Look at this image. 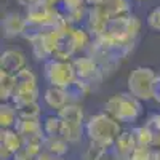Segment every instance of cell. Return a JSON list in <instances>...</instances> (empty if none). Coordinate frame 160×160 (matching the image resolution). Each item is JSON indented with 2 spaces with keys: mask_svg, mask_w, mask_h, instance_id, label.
Masks as SVG:
<instances>
[{
  "mask_svg": "<svg viewBox=\"0 0 160 160\" xmlns=\"http://www.w3.org/2000/svg\"><path fill=\"white\" fill-rule=\"evenodd\" d=\"M141 26L142 22L135 13L128 16H122V18H114L109 21L104 34L96 38L101 40L109 48H112L114 51L120 53L123 58H127L135 50L139 40Z\"/></svg>",
  "mask_w": 160,
  "mask_h": 160,
  "instance_id": "obj_1",
  "label": "cell"
},
{
  "mask_svg": "<svg viewBox=\"0 0 160 160\" xmlns=\"http://www.w3.org/2000/svg\"><path fill=\"white\" fill-rule=\"evenodd\" d=\"M123 125L118 123L114 117L106 111H99L87 117L85 122V138L88 142L98 144L101 148L111 151L114 141L122 133Z\"/></svg>",
  "mask_w": 160,
  "mask_h": 160,
  "instance_id": "obj_2",
  "label": "cell"
},
{
  "mask_svg": "<svg viewBox=\"0 0 160 160\" xmlns=\"http://www.w3.org/2000/svg\"><path fill=\"white\" fill-rule=\"evenodd\" d=\"M102 111L114 117L118 123L133 127L144 115V102L130 95L128 91H118L104 101Z\"/></svg>",
  "mask_w": 160,
  "mask_h": 160,
  "instance_id": "obj_3",
  "label": "cell"
},
{
  "mask_svg": "<svg viewBox=\"0 0 160 160\" xmlns=\"http://www.w3.org/2000/svg\"><path fill=\"white\" fill-rule=\"evenodd\" d=\"M160 88V74L149 66H138L127 77V91L142 102L155 101Z\"/></svg>",
  "mask_w": 160,
  "mask_h": 160,
  "instance_id": "obj_4",
  "label": "cell"
},
{
  "mask_svg": "<svg viewBox=\"0 0 160 160\" xmlns=\"http://www.w3.org/2000/svg\"><path fill=\"white\" fill-rule=\"evenodd\" d=\"M24 16L29 29H55L66 21L59 7L48 0H38L37 3L24 8Z\"/></svg>",
  "mask_w": 160,
  "mask_h": 160,
  "instance_id": "obj_5",
  "label": "cell"
},
{
  "mask_svg": "<svg viewBox=\"0 0 160 160\" xmlns=\"http://www.w3.org/2000/svg\"><path fill=\"white\" fill-rule=\"evenodd\" d=\"M42 75L47 85L61 88H69L77 80L74 62L56 58H51L42 64Z\"/></svg>",
  "mask_w": 160,
  "mask_h": 160,
  "instance_id": "obj_6",
  "label": "cell"
},
{
  "mask_svg": "<svg viewBox=\"0 0 160 160\" xmlns=\"http://www.w3.org/2000/svg\"><path fill=\"white\" fill-rule=\"evenodd\" d=\"M31 45V55L35 61L45 62L53 58L56 40V28L55 29H29L22 37Z\"/></svg>",
  "mask_w": 160,
  "mask_h": 160,
  "instance_id": "obj_7",
  "label": "cell"
},
{
  "mask_svg": "<svg viewBox=\"0 0 160 160\" xmlns=\"http://www.w3.org/2000/svg\"><path fill=\"white\" fill-rule=\"evenodd\" d=\"M42 101V91L38 85V77L32 71V68H26L16 75V88L15 95H13L11 102L16 106L22 104H31V102H38Z\"/></svg>",
  "mask_w": 160,
  "mask_h": 160,
  "instance_id": "obj_8",
  "label": "cell"
},
{
  "mask_svg": "<svg viewBox=\"0 0 160 160\" xmlns=\"http://www.w3.org/2000/svg\"><path fill=\"white\" fill-rule=\"evenodd\" d=\"M72 62H74V68H75L77 78L82 80V82H85V83H88L93 88V91H95L102 83V80L106 78L102 69L99 68V64L91 56H88L87 53L74 58Z\"/></svg>",
  "mask_w": 160,
  "mask_h": 160,
  "instance_id": "obj_9",
  "label": "cell"
},
{
  "mask_svg": "<svg viewBox=\"0 0 160 160\" xmlns=\"http://www.w3.org/2000/svg\"><path fill=\"white\" fill-rule=\"evenodd\" d=\"M2 35L5 38H18L24 37L26 32L29 31L28 21H26L24 13L21 11H8L2 18Z\"/></svg>",
  "mask_w": 160,
  "mask_h": 160,
  "instance_id": "obj_10",
  "label": "cell"
},
{
  "mask_svg": "<svg viewBox=\"0 0 160 160\" xmlns=\"http://www.w3.org/2000/svg\"><path fill=\"white\" fill-rule=\"evenodd\" d=\"M28 66V56L21 48H7L0 55V71L2 72L18 75Z\"/></svg>",
  "mask_w": 160,
  "mask_h": 160,
  "instance_id": "obj_11",
  "label": "cell"
},
{
  "mask_svg": "<svg viewBox=\"0 0 160 160\" xmlns=\"http://www.w3.org/2000/svg\"><path fill=\"white\" fill-rule=\"evenodd\" d=\"M64 19L72 26H83L90 7L85 0H61L58 5Z\"/></svg>",
  "mask_w": 160,
  "mask_h": 160,
  "instance_id": "obj_12",
  "label": "cell"
},
{
  "mask_svg": "<svg viewBox=\"0 0 160 160\" xmlns=\"http://www.w3.org/2000/svg\"><path fill=\"white\" fill-rule=\"evenodd\" d=\"M42 102L50 112L58 114L62 108H66L69 102H72V98H71V93L68 88L47 85V88L42 93Z\"/></svg>",
  "mask_w": 160,
  "mask_h": 160,
  "instance_id": "obj_13",
  "label": "cell"
},
{
  "mask_svg": "<svg viewBox=\"0 0 160 160\" xmlns=\"http://www.w3.org/2000/svg\"><path fill=\"white\" fill-rule=\"evenodd\" d=\"M24 148V139L15 128H2L0 131V158L11 160Z\"/></svg>",
  "mask_w": 160,
  "mask_h": 160,
  "instance_id": "obj_14",
  "label": "cell"
},
{
  "mask_svg": "<svg viewBox=\"0 0 160 160\" xmlns=\"http://www.w3.org/2000/svg\"><path fill=\"white\" fill-rule=\"evenodd\" d=\"M136 148H138V142H136L135 135H133V130L123 128L122 133L114 141L112 148L109 151V155L117 158V160H128V157L133 154V151Z\"/></svg>",
  "mask_w": 160,
  "mask_h": 160,
  "instance_id": "obj_15",
  "label": "cell"
},
{
  "mask_svg": "<svg viewBox=\"0 0 160 160\" xmlns=\"http://www.w3.org/2000/svg\"><path fill=\"white\" fill-rule=\"evenodd\" d=\"M109 21H111V16L106 13V10L102 7H91L88 10V15H87V19H85L83 26H85V29L91 34V37L96 38V37L104 34Z\"/></svg>",
  "mask_w": 160,
  "mask_h": 160,
  "instance_id": "obj_16",
  "label": "cell"
},
{
  "mask_svg": "<svg viewBox=\"0 0 160 160\" xmlns=\"http://www.w3.org/2000/svg\"><path fill=\"white\" fill-rule=\"evenodd\" d=\"M58 115L61 117L62 123L72 125V127H85L87 115L83 111V106L80 102H69L66 108H62Z\"/></svg>",
  "mask_w": 160,
  "mask_h": 160,
  "instance_id": "obj_17",
  "label": "cell"
},
{
  "mask_svg": "<svg viewBox=\"0 0 160 160\" xmlns=\"http://www.w3.org/2000/svg\"><path fill=\"white\" fill-rule=\"evenodd\" d=\"M15 130L22 136L24 142L32 141V139H43L45 138L42 122H38V120H22V118H19L16 122V125H15Z\"/></svg>",
  "mask_w": 160,
  "mask_h": 160,
  "instance_id": "obj_18",
  "label": "cell"
},
{
  "mask_svg": "<svg viewBox=\"0 0 160 160\" xmlns=\"http://www.w3.org/2000/svg\"><path fill=\"white\" fill-rule=\"evenodd\" d=\"M43 151L56 155V157H66L71 151V144L66 141L61 135L56 136H45L43 139Z\"/></svg>",
  "mask_w": 160,
  "mask_h": 160,
  "instance_id": "obj_19",
  "label": "cell"
},
{
  "mask_svg": "<svg viewBox=\"0 0 160 160\" xmlns=\"http://www.w3.org/2000/svg\"><path fill=\"white\" fill-rule=\"evenodd\" d=\"M102 8L111 16V19L128 16L133 15V0H106Z\"/></svg>",
  "mask_w": 160,
  "mask_h": 160,
  "instance_id": "obj_20",
  "label": "cell"
},
{
  "mask_svg": "<svg viewBox=\"0 0 160 160\" xmlns=\"http://www.w3.org/2000/svg\"><path fill=\"white\" fill-rule=\"evenodd\" d=\"M131 130H133V135H135V138H136L138 146H148V148H154V146H155L157 135H155V131L146 122L133 125Z\"/></svg>",
  "mask_w": 160,
  "mask_h": 160,
  "instance_id": "obj_21",
  "label": "cell"
},
{
  "mask_svg": "<svg viewBox=\"0 0 160 160\" xmlns=\"http://www.w3.org/2000/svg\"><path fill=\"white\" fill-rule=\"evenodd\" d=\"M18 120H19V114H18V108L15 102L7 101V102L0 104V127L15 128Z\"/></svg>",
  "mask_w": 160,
  "mask_h": 160,
  "instance_id": "obj_22",
  "label": "cell"
},
{
  "mask_svg": "<svg viewBox=\"0 0 160 160\" xmlns=\"http://www.w3.org/2000/svg\"><path fill=\"white\" fill-rule=\"evenodd\" d=\"M15 88H16V75L0 71V99H2V102L13 99Z\"/></svg>",
  "mask_w": 160,
  "mask_h": 160,
  "instance_id": "obj_23",
  "label": "cell"
},
{
  "mask_svg": "<svg viewBox=\"0 0 160 160\" xmlns=\"http://www.w3.org/2000/svg\"><path fill=\"white\" fill-rule=\"evenodd\" d=\"M18 108V114L19 118L22 120H38L42 122V118L45 117L43 114V106L42 102H31V104H22V106H16Z\"/></svg>",
  "mask_w": 160,
  "mask_h": 160,
  "instance_id": "obj_24",
  "label": "cell"
},
{
  "mask_svg": "<svg viewBox=\"0 0 160 160\" xmlns=\"http://www.w3.org/2000/svg\"><path fill=\"white\" fill-rule=\"evenodd\" d=\"M42 127H43L45 136H56V135H61L62 120L56 112H50V114H45V117L42 118Z\"/></svg>",
  "mask_w": 160,
  "mask_h": 160,
  "instance_id": "obj_25",
  "label": "cell"
},
{
  "mask_svg": "<svg viewBox=\"0 0 160 160\" xmlns=\"http://www.w3.org/2000/svg\"><path fill=\"white\" fill-rule=\"evenodd\" d=\"M155 148H148V146H138L133 151V154L128 157V160H154Z\"/></svg>",
  "mask_w": 160,
  "mask_h": 160,
  "instance_id": "obj_26",
  "label": "cell"
},
{
  "mask_svg": "<svg viewBox=\"0 0 160 160\" xmlns=\"http://www.w3.org/2000/svg\"><path fill=\"white\" fill-rule=\"evenodd\" d=\"M146 24H148V28L155 31V32H160V5L152 8L148 16H146Z\"/></svg>",
  "mask_w": 160,
  "mask_h": 160,
  "instance_id": "obj_27",
  "label": "cell"
},
{
  "mask_svg": "<svg viewBox=\"0 0 160 160\" xmlns=\"http://www.w3.org/2000/svg\"><path fill=\"white\" fill-rule=\"evenodd\" d=\"M146 123H148V125L155 131L157 136H160V111H158V112H152V114L148 117V120H146Z\"/></svg>",
  "mask_w": 160,
  "mask_h": 160,
  "instance_id": "obj_28",
  "label": "cell"
},
{
  "mask_svg": "<svg viewBox=\"0 0 160 160\" xmlns=\"http://www.w3.org/2000/svg\"><path fill=\"white\" fill-rule=\"evenodd\" d=\"M34 160H68L66 157H56V155H51V154H48V152H42L40 155H37Z\"/></svg>",
  "mask_w": 160,
  "mask_h": 160,
  "instance_id": "obj_29",
  "label": "cell"
},
{
  "mask_svg": "<svg viewBox=\"0 0 160 160\" xmlns=\"http://www.w3.org/2000/svg\"><path fill=\"white\" fill-rule=\"evenodd\" d=\"M37 2H38V0H16V3H18L19 7H22V8H28V7L37 3Z\"/></svg>",
  "mask_w": 160,
  "mask_h": 160,
  "instance_id": "obj_30",
  "label": "cell"
},
{
  "mask_svg": "<svg viewBox=\"0 0 160 160\" xmlns=\"http://www.w3.org/2000/svg\"><path fill=\"white\" fill-rule=\"evenodd\" d=\"M87 5L91 8V7H102L106 3V0H85Z\"/></svg>",
  "mask_w": 160,
  "mask_h": 160,
  "instance_id": "obj_31",
  "label": "cell"
},
{
  "mask_svg": "<svg viewBox=\"0 0 160 160\" xmlns=\"http://www.w3.org/2000/svg\"><path fill=\"white\" fill-rule=\"evenodd\" d=\"M154 148H157L158 151H160V136H157V141H155V146Z\"/></svg>",
  "mask_w": 160,
  "mask_h": 160,
  "instance_id": "obj_32",
  "label": "cell"
},
{
  "mask_svg": "<svg viewBox=\"0 0 160 160\" xmlns=\"http://www.w3.org/2000/svg\"><path fill=\"white\" fill-rule=\"evenodd\" d=\"M155 102L160 106V88H158V93H157V98H155Z\"/></svg>",
  "mask_w": 160,
  "mask_h": 160,
  "instance_id": "obj_33",
  "label": "cell"
},
{
  "mask_svg": "<svg viewBox=\"0 0 160 160\" xmlns=\"http://www.w3.org/2000/svg\"><path fill=\"white\" fill-rule=\"evenodd\" d=\"M50 3H53V5H59L61 3V0H48Z\"/></svg>",
  "mask_w": 160,
  "mask_h": 160,
  "instance_id": "obj_34",
  "label": "cell"
},
{
  "mask_svg": "<svg viewBox=\"0 0 160 160\" xmlns=\"http://www.w3.org/2000/svg\"><path fill=\"white\" fill-rule=\"evenodd\" d=\"M133 2H138V3H144V2H149V0H133Z\"/></svg>",
  "mask_w": 160,
  "mask_h": 160,
  "instance_id": "obj_35",
  "label": "cell"
},
{
  "mask_svg": "<svg viewBox=\"0 0 160 160\" xmlns=\"http://www.w3.org/2000/svg\"><path fill=\"white\" fill-rule=\"evenodd\" d=\"M106 160H117V158H114V157H111V155H109V157L106 158Z\"/></svg>",
  "mask_w": 160,
  "mask_h": 160,
  "instance_id": "obj_36",
  "label": "cell"
},
{
  "mask_svg": "<svg viewBox=\"0 0 160 160\" xmlns=\"http://www.w3.org/2000/svg\"><path fill=\"white\" fill-rule=\"evenodd\" d=\"M158 74H160V72H158Z\"/></svg>",
  "mask_w": 160,
  "mask_h": 160,
  "instance_id": "obj_37",
  "label": "cell"
}]
</instances>
